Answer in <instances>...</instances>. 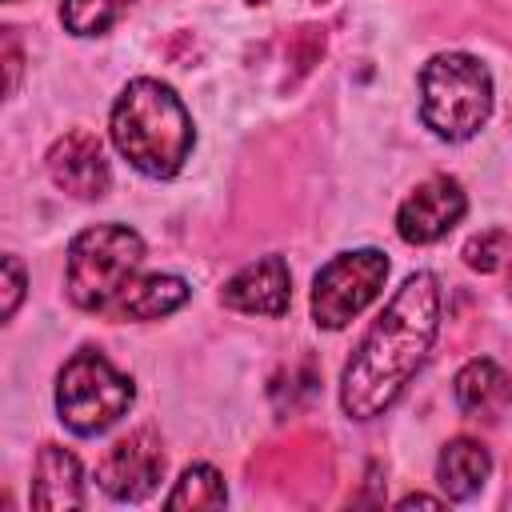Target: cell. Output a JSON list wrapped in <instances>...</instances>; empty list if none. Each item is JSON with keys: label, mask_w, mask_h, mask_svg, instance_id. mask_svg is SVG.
<instances>
[{"label": "cell", "mask_w": 512, "mask_h": 512, "mask_svg": "<svg viewBox=\"0 0 512 512\" xmlns=\"http://www.w3.org/2000/svg\"><path fill=\"white\" fill-rule=\"evenodd\" d=\"M108 132H112L116 152L136 172H144L152 180L176 176L192 152V140H196L192 116L180 104V96L152 76L132 80L116 96Z\"/></svg>", "instance_id": "obj_2"}, {"label": "cell", "mask_w": 512, "mask_h": 512, "mask_svg": "<svg viewBox=\"0 0 512 512\" xmlns=\"http://www.w3.org/2000/svg\"><path fill=\"white\" fill-rule=\"evenodd\" d=\"M468 208L464 188L452 176H428L424 184L412 188V196L396 212V232L408 244H432L440 240L452 224H460Z\"/></svg>", "instance_id": "obj_7"}, {"label": "cell", "mask_w": 512, "mask_h": 512, "mask_svg": "<svg viewBox=\"0 0 512 512\" xmlns=\"http://www.w3.org/2000/svg\"><path fill=\"white\" fill-rule=\"evenodd\" d=\"M440 328V280L432 272H412L380 320L368 328L340 376V408L352 420H372L396 404L404 384L424 364Z\"/></svg>", "instance_id": "obj_1"}, {"label": "cell", "mask_w": 512, "mask_h": 512, "mask_svg": "<svg viewBox=\"0 0 512 512\" xmlns=\"http://www.w3.org/2000/svg\"><path fill=\"white\" fill-rule=\"evenodd\" d=\"M224 308L248 312V316H284L292 300V276L280 256H260L244 264L224 288H220Z\"/></svg>", "instance_id": "obj_10"}, {"label": "cell", "mask_w": 512, "mask_h": 512, "mask_svg": "<svg viewBox=\"0 0 512 512\" xmlns=\"http://www.w3.org/2000/svg\"><path fill=\"white\" fill-rule=\"evenodd\" d=\"M48 176L56 180V188H64V192H72L80 200L104 196L108 180H112L104 148L88 128H72L48 148Z\"/></svg>", "instance_id": "obj_9"}, {"label": "cell", "mask_w": 512, "mask_h": 512, "mask_svg": "<svg viewBox=\"0 0 512 512\" xmlns=\"http://www.w3.org/2000/svg\"><path fill=\"white\" fill-rule=\"evenodd\" d=\"M492 112V76L468 52H440L420 68V116L440 140H468Z\"/></svg>", "instance_id": "obj_4"}, {"label": "cell", "mask_w": 512, "mask_h": 512, "mask_svg": "<svg viewBox=\"0 0 512 512\" xmlns=\"http://www.w3.org/2000/svg\"><path fill=\"white\" fill-rule=\"evenodd\" d=\"M452 392H456V404H460L464 416L488 420V424L500 420V416L508 412V404H512V380H508V372H504L496 360H488V356L468 360V364L456 372Z\"/></svg>", "instance_id": "obj_11"}, {"label": "cell", "mask_w": 512, "mask_h": 512, "mask_svg": "<svg viewBox=\"0 0 512 512\" xmlns=\"http://www.w3.org/2000/svg\"><path fill=\"white\" fill-rule=\"evenodd\" d=\"M20 296H24V268L16 256H4V320L16 312Z\"/></svg>", "instance_id": "obj_18"}, {"label": "cell", "mask_w": 512, "mask_h": 512, "mask_svg": "<svg viewBox=\"0 0 512 512\" xmlns=\"http://www.w3.org/2000/svg\"><path fill=\"white\" fill-rule=\"evenodd\" d=\"M508 260H512V236H504V232H484L464 244V264L476 272H496Z\"/></svg>", "instance_id": "obj_17"}, {"label": "cell", "mask_w": 512, "mask_h": 512, "mask_svg": "<svg viewBox=\"0 0 512 512\" xmlns=\"http://www.w3.org/2000/svg\"><path fill=\"white\" fill-rule=\"evenodd\" d=\"M128 4L132 0H64L60 20L72 36H100L128 12Z\"/></svg>", "instance_id": "obj_16"}, {"label": "cell", "mask_w": 512, "mask_h": 512, "mask_svg": "<svg viewBox=\"0 0 512 512\" xmlns=\"http://www.w3.org/2000/svg\"><path fill=\"white\" fill-rule=\"evenodd\" d=\"M228 500L224 492V476L212 464H192L184 468V476L176 480V488L168 492V508H220Z\"/></svg>", "instance_id": "obj_15"}, {"label": "cell", "mask_w": 512, "mask_h": 512, "mask_svg": "<svg viewBox=\"0 0 512 512\" xmlns=\"http://www.w3.org/2000/svg\"><path fill=\"white\" fill-rule=\"evenodd\" d=\"M184 300H188V284L180 276L156 272V276H136L104 316H116V320H160V316L176 312Z\"/></svg>", "instance_id": "obj_13"}, {"label": "cell", "mask_w": 512, "mask_h": 512, "mask_svg": "<svg viewBox=\"0 0 512 512\" xmlns=\"http://www.w3.org/2000/svg\"><path fill=\"white\" fill-rule=\"evenodd\" d=\"M80 504H84L80 460L60 444H44L32 468V508L60 512V508H80Z\"/></svg>", "instance_id": "obj_12"}, {"label": "cell", "mask_w": 512, "mask_h": 512, "mask_svg": "<svg viewBox=\"0 0 512 512\" xmlns=\"http://www.w3.org/2000/svg\"><path fill=\"white\" fill-rule=\"evenodd\" d=\"M16 76H20V52L16 44H8V92H16Z\"/></svg>", "instance_id": "obj_19"}, {"label": "cell", "mask_w": 512, "mask_h": 512, "mask_svg": "<svg viewBox=\"0 0 512 512\" xmlns=\"http://www.w3.org/2000/svg\"><path fill=\"white\" fill-rule=\"evenodd\" d=\"M412 504H440V500H432V496H420V492H416V496H404V500H400V508H412Z\"/></svg>", "instance_id": "obj_20"}, {"label": "cell", "mask_w": 512, "mask_h": 512, "mask_svg": "<svg viewBox=\"0 0 512 512\" xmlns=\"http://www.w3.org/2000/svg\"><path fill=\"white\" fill-rule=\"evenodd\" d=\"M488 472H492V460H488L484 444H476L468 436L448 440L440 460H436V480H440L448 500H472L484 488Z\"/></svg>", "instance_id": "obj_14"}, {"label": "cell", "mask_w": 512, "mask_h": 512, "mask_svg": "<svg viewBox=\"0 0 512 512\" xmlns=\"http://www.w3.org/2000/svg\"><path fill=\"white\" fill-rule=\"evenodd\" d=\"M144 264V240L124 224H96L84 228L68 244L64 288L68 300L84 312H108L120 292L136 280Z\"/></svg>", "instance_id": "obj_3"}, {"label": "cell", "mask_w": 512, "mask_h": 512, "mask_svg": "<svg viewBox=\"0 0 512 512\" xmlns=\"http://www.w3.org/2000/svg\"><path fill=\"white\" fill-rule=\"evenodd\" d=\"M164 472V452H160V440L152 432H128L124 440H116L108 448V456L100 460V488L112 496V500H144L156 480Z\"/></svg>", "instance_id": "obj_8"}, {"label": "cell", "mask_w": 512, "mask_h": 512, "mask_svg": "<svg viewBox=\"0 0 512 512\" xmlns=\"http://www.w3.org/2000/svg\"><path fill=\"white\" fill-rule=\"evenodd\" d=\"M132 396V380L92 348L76 352L56 380V412L76 436H100L104 428H112L128 412Z\"/></svg>", "instance_id": "obj_5"}, {"label": "cell", "mask_w": 512, "mask_h": 512, "mask_svg": "<svg viewBox=\"0 0 512 512\" xmlns=\"http://www.w3.org/2000/svg\"><path fill=\"white\" fill-rule=\"evenodd\" d=\"M384 276H388V256L376 248L332 256L312 280V320L320 328H344L380 296Z\"/></svg>", "instance_id": "obj_6"}]
</instances>
